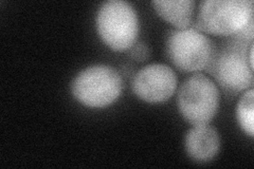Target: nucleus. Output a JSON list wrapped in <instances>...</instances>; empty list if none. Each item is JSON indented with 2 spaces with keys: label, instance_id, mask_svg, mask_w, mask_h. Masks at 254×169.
<instances>
[{
  "label": "nucleus",
  "instance_id": "1",
  "mask_svg": "<svg viewBox=\"0 0 254 169\" xmlns=\"http://www.w3.org/2000/svg\"><path fill=\"white\" fill-rule=\"evenodd\" d=\"M196 29L212 35L235 36L252 42L253 1L206 0L200 3Z\"/></svg>",
  "mask_w": 254,
  "mask_h": 169
},
{
  "label": "nucleus",
  "instance_id": "2",
  "mask_svg": "<svg viewBox=\"0 0 254 169\" xmlns=\"http://www.w3.org/2000/svg\"><path fill=\"white\" fill-rule=\"evenodd\" d=\"M97 30L101 39L115 51H124L136 44L139 19L133 6L122 0L103 3L97 14Z\"/></svg>",
  "mask_w": 254,
  "mask_h": 169
},
{
  "label": "nucleus",
  "instance_id": "3",
  "mask_svg": "<svg viewBox=\"0 0 254 169\" xmlns=\"http://www.w3.org/2000/svg\"><path fill=\"white\" fill-rule=\"evenodd\" d=\"M122 78L110 66L94 65L82 70L71 84V92L84 106L104 108L122 92Z\"/></svg>",
  "mask_w": 254,
  "mask_h": 169
},
{
  "label": "nucleus",
  "instance_id": "4",
  "mask_svg": "<svg viewBox=\"0 0 254 169\" xmlns=\"http://www.w3.org/2000/svg\"><path fill=\"white\" fill-rule=\"evenodd\" d=\"M165 50L173 65L185 72L208 68L215 54L209 37L196 28L172 30L166 38Z\"/></svg>",
  "mask_w": 254,
  "mask_h": 169
},
{
  "label": "nucleus",
  "instance_id": "5",
  "mask_svg": "<svg viewBox=\"0 0 254 169\" xmlns=\"http://www.w3.org/2000/svg\"><path fill=\"white\" fill-rule=\"evenodd\" d=\"M177 101L180 113L190 125H208L217 112L219 91L209 77L195 74L181 85Z\"/></svg>",
  "mask_w": 254,
  "mask_h": 169
},
{
  "label": "nucleus",
  "instance_id": "6",
  "mask_svg": "<svg viewBox=\"0 0 254 169\" xmlns=\"http://www.w3.org/2000/svg\"><path fill=\"white\" fill-rule=\"evenodd\" d=\"M248 40L235 37L219 53L214 54L209 66L224 89L231 92L247 90L253 85V68L248 60Z\"/></svg>",
  "mask_w": 254,
  "mask_h": 169
},
{
  "label": "nucleus",
  "instance_id": "7",
  "mask_svg": "<svg viewBox=\"0 0 254 169\" xmlns=\"http://www.w3.org/2000/svg\"><path fill=\"white\" fill-rule=\"evenodd\" d=\"M132 91L139 99L149 104L168 101L177 88L174 70L163 63H150L142 68L132 79Z\"/></svg>",
  "mask_w": 254,
  "mask_h": 169
},
{
  "label": "nucleus",
  "instance_id": "8",
  "mask_svg": "<svg viewBox=\"0 0 254 169\" xmlns=\"http://www.w3.org/2000/svg\"><path fill=\"white\" fill-rule=\"evenodd\" d=\"M188 155L196 162L205 163L214 159L220 147V138L215 128L209 125L194 126L185 140Z\"/></svg>",
  "mask_w": 254,
  "mask_h": 169
},
{
  "label": "nucleus",
  "instance_id": "9",
  "mask_svg": "<svg viewBox=\"0 0 254 169\" xmlns=\"http://www.w3.org/2000/svg\"><path fill=\"white\" fill-rule=\"evenodd\" d=\"M159 16L177 29H186L192 22L194 1L192 0H155L152 2Z\"/></svg>",
  "mask_w": 254,
  "mask_h": 169
},
{
  "label": "nucleus",
  "instance_id": "10",
  "mask_svg": "<svg viewBox=\"0 0 254 169\" xmlns=\"http://www.w3.org/2000/svg\"><path fill=\"white\" fill-rule=\"evenodd\" d=\"M253 112H254V91L252 88L246 91L237 104L236 114L238 123L242 129L251 138L254 134L253 125Z\"/></svg>",
  "mask_w": 254,
  "mask_h": 169
},
{
  "label": "nucleus",
  "instance_id": "11",
  "mask_svg": "<svg viewBox=\"0 0 254 169\" xmlns=\"http://www.w3.org/2000/svg\"><path fill=\"white\" fill-rule=\"evenodd\" d=\"M148 49L146 45L144 44H134L131 47V57L133 59H136L138 61H143V60H146V58L148 57Z\"/></svg>",
  "mask_w": 254,
  "mask_h": 169
}]
</instances>
